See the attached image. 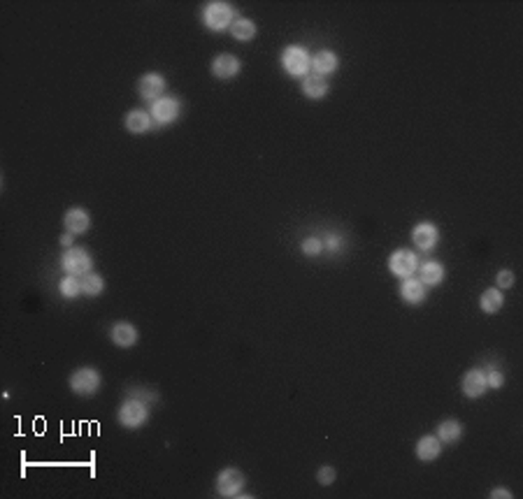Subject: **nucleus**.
<instances>
[{
	"label": "nucleus",
	"instance_id": "nucleus-1",
	"mask_svg": "<svg viewBox=\"0 0 523 499\" xmlns=\"http://www.w3.org/2000/svg\"><path fill=\"white\" fill-rule=\"evenodd\" d=\"M235 21V10H233L230 3H223V0H212L202 7V24L209 28V31H226L230 28V24Z\"/></svg>",
	"mask_w": 523,
	"mask_h": 499
},
{
	"label": "nucleus",
	"instance_id": "nucleus-2",
	"mask_svg": "<svg viewBox=\"0 0 523 499\" xmlns=\"http://www.w3.org/2000/svg\"><path fill=\"white\" fill-rule=\"evenodd\" d=\"M281 68L286 70V75L291 77H307L309 70H312V56L305 47L300 45H288L281 52Z\"/></svg>",
	"mask_w": 523,
	"mask_h": 499
},
{
	"label": "nucleus",
	"instance_id": "nucleus-3",
	"mask_svg": "<svg viewBox=\"0 0 523 499\" xmlns=\"http://www.w3.org/2000/svg\"><path fill=\"white\" fill-rule=\"evenodd\" d=\"M101 383H103V376L96 367H80V369H75L68 379V386L77 397L96 395L98 390H101Z\"/></svg>",
	"mask_w": 523,
	"mask_h": 499
},
{
	"label": "nucleus",
	"instance_id": "nucleus-4",
	"mask_svg": "<svg viewBox=\"0 0 523 499\" xmlns=\"http://www.w3.org/2000/svg\"><path fill=\"white\" fill-rule=\"evenodd\" d=\"M117 420H119V425L128 427V430H138V427H142L147 420H149V409H147V404L142 399L131 397L119 404Z\"/></svg>",
	"mask_w": 523,
	"mask_h": 499
},
{
	"label": "nucleus",
	"instance_id": "nucleus-5",
	"mask_svg": "<svg viewBox=\"0 0 523 499\" xmlns=\"http://www.w3.org/2000/svg\"><path fill=\"white\" fill-rule=\"evenodd\" d=\"M61 267L66 274H73V276H87L91 269H94V258H91V253L87 248H77V246H70L66 253L61 255Z\"/></svg>",
	"mask_w": 523,
	"mask_h": 499
},
{
	"label": "nucleus",
	"instance_id": "nucleus-6",
	"mask_svg": "<svg viewBox=\"0 0 523 499\" xmlns=\"http://www.w3.org/2000/svg\"><path fill=\"white\" fill-rule=\"evenodd\" d=\"M388 269L400 279H407V276H414L416 269H419V258L409 248H398V251L388 255Z\"/></svg>",
	"mask_w": 523,
	"mask_h": 499
},
{
	"label": "nucleus",
	"instance_id": "nucleus-7",
	"mask_svg": "<svg viewBox=\"0 0 523 499\" xmlns=\"http://www.w3.org/2000/svg\"><path fill=\"white\" fill-rule=\"evenodd\" d=\"M244 474L237 467H226L216 476V493L219 497H237L240 490L244 488Z\"/></svg>",
	"mask_w": 523,
	"mask_h": 499
},
{
	"label": "nucleus",
	"instance_id": "nucleus-8",
	"mask_svg": "<svg viewBox=\"0 0 523 499\" xmlns=\"http://www.w3.org/2000/svg\"><path fill=\"white\" fill-rule=\"evenodd\" d=\"M152 119L156 121L161 126H168V124H175L177 119H179L182 114V103L172 96H163L159 98L156 103H152Z\"/></svg>",
	"mask_w": 523,
	"mask_h": 499
},
{
	"label": "nucleus",
	"instance_id": "nucleus-9",
	"mask_svg": "<svg viewBox=\"0 0 523 499\" xmlns=\"http://www.w3.org/2000/svg\"><path fill=\"white\" fill-rule=\"evenodd\" d=\"M165 77L161 75V73H147V75H142L140 77V82H138V94H140V98L142 100H147V103H156L159 98H163V94H165Z\"/></svg>",
	"mask_w": 523,
	"mask_h": 499
},
{
	"label": "nucleus",
	"instance_id": "nucleus-10",
	"mask_svg": "<svg viewBox=\"0 0 523 499\" xmlns=\"http://www.w3.org/2000/svg\"><path fill=\"white\" fill-rule=\"evenodd\" d=\"M209 70L216 80H233V77H237L240 70H242V61H240L235 54L223 52V54H219L212 59Z\"/></svg>",
	"mask_w": 523,
	"mask_h": 499
},
{
	"label": "nucleus",
	"instance_id": "nucleus-11",
	"mask_svg": "<svg viewBox=\"0 0 523 499\" xmlns=\"http://www.w3.org/2000/svg\"><path fill=\"white\" fill-rule=\"evenodd\" d=\"M461 390H463V395L468 399L482 397L486 390H489V386H486V372H484V369H479V367L468 369V372L463 374V379H461Z\"/></svg>",
	"mask_w": 523,
	"mask_h": 499
},
{
	"label": "nucleus",
	"instance_id": "nucleus-12",
	"mask_svg": "<svg viewBox=\"0 0 523 499\" xmlns=\"http://www.w3.org/2000/svg\"><path fill=\"white\" fill-rule=\"evenodd\" d=\"M412 241L421 251H430V248H435L437 241H440V230H437V225L430 223V221H421V223L414 225Z\"/></svg>",
	"mask_w": 523,
	"mask_h": 499
},
{
	"label": "nucleus",
	"instance_id": "nucleus-13",
	"mask_svg": "<svg viewBox=\"0 0 523 499\" xmlns=\"http://www.w3.org/2000/svg\"><path fill=\"white\" fill-rule=\"evenodd\" d=\"M63 225H66V230L70 234H84L89 232L91 228V214L84 209V207H70L66 211V216H63Z\"/></svg>",
	"mask_w": 523,
	"mask_h": 499
},
{
	"label": "nucleus",
	"instance_id": "nucleus-14",
	"mask_svg": "<svg viewBox=\"0 0 523 499\" xmlns=\"http://www.w3.org/2000/svg\"><path fill=\"white\" fill-rule=\"evenodd\" d=\"M110 337L119 348H133L138 344L140 334H138V327L133 323H128V320H117V323L112 325V330H110Z\"/></svg>",
	"mask_w": 523,
	"mask_h": 499
},
{
	"label": "nucleus",
	"instance_id": "nucleus-15",
	"mask_svg": "<svg viewBox=\"0 0 523 499\" xmlns=\"http://www.w3.org/2000/svg\"><path fill=\"white\" fill-rule=\"evenodd\" d=\"M414 453L421 462H435L442 455V441L437 439L435 434H423V437L416 441Z\"/></svg>",
	"mask_w": 523,
	"mask_h": 499
},
{
	"label": "nucleus",
	"instance_id": "nucleus-16",
	"mask_svg": "<svg viewBox=\"0 0 523 499\" xmlns=\"http://www.w3.org/2000/svg\"><path fill=\"white\" fill-rule=\"evenodd\" d=\"M337 68H340V59H337V54L330 52V49H321V52H316L312 56V73L314 75L328 77V75H333Z\"/></svg>",
	"mask_w": 523,
	"mask_h": 499
},
{
	"label": "nucleus",
	"instance_id": "nucleus-17",
	"mask_svg": "<svg viewBox=\"0 0 523 499\" xmlns=\"http://www.w3.org/2000/svg\"><path fill=\"white\" fill-rule=\"evenodd\" d=\"M428 295V288L423 286L421 279H416V276H407V279H402L400 283V297L405 299L407 304H421L423 299Z\"/></svg>",
	"mask_w": 523,
	"mask_h": 499
},
{
	"label": "nucleus",
	"instance_id": "nucleus-18",
	"mask_svg": "<svg viewBox=\"0 0 523 499\" xmlns=\"http://www.w3.org/2000/svg\"><path fill=\"white\" fill-rule=\"evenodd\" d=\"M152 124H154L152 114L145 112V110H131V112L124 117L126 131L133 133V135H145V133H149V131H152Z\"/></svg>",
	"mask_w": 523,
	"mask_h": 499
},
{
	"label": "nucleus",
	"instance_id": "nucleus-19",
	"mask_svg": "<svg viewBox=\"0 0 523 499\" xmlns=\"http://www.w3.org/2000/svg\"><path fill=\"white\" fill-rule=\"evenodd\" d=\"M300 89H302V94H305L309 100H321V98H326V96H328L330 84H328L326 77H319V75L309 73L307 77H302Z\"/></svg>",
	"mask_w": 523,
	"mask_h": 499
},
{
	"label": "nucleus",
	"instance_id": "nucleus-20",
	"mask_svg": "<svg viewBox=\"0 0 523 499\" xmlns=\"http://www.w3.org/2000/svg\"><path fill=\"white\" fill-rule=\"evenodd\" d=\"M419 279L426 288H433V286H440V283L444 281V265L437 260H428L423 262V265H419Z\"/></svg>",
	"mask_w": 523,
	"mask_h": 499
},
{
	"label": "nucleus",
	"instance_id": "nucleus-21",
	"mask_svg": "<svg viewBox=\"0 0 523 499\" xmlns=\"http://www.w3.org/2000/svg\"><path fill=\"white\" fill-rule=\"evenodd\" d=\"M435 437L440 439L442 444H456V441L463 437V423H461V420H456V418L442 420V423L437 425Z\"/></svg>",
	"mask_w": 523,
	"mask_h": 499
},
{
	"label": "nucleus",
	"instance_id": "nucleus-22",
	"mask_svg": "<svg viewBox=\"0 0 523 499\" xmlns=\"http://www.w3.org/2000/svg\"><path fill=\"white\" fill-rule=\"evenodd\" d=\"M228 33H230L237 42H249V40L256 38L258 28H256V24H253L251 19L235 17V21H233L230 28H228Z\"/></svg>",
	"mask_w": 523,
	"mask_h": 499
},
{
	"label": "nucleus",
	"instance_id": "nucleus-23",
	"mask_svg": "<svg viewBox=\"0 0 523 499\" xmlns=\"http://www.w3.org/2000/svg\"><path fill=\"white\" fill-rule=\"evenodd\" d=\"M503 304H505V295H503V290H498V288H486L482 297H479V309L484 313H498L503 309Z\"/></svg>",
	"mask_w": 523,
	"mask_h": 499
},
{
	"label": "nucleus",
	"instance_id": "nucleus-24",
	"mask_svg": "<svg viewBox=\"0 0 523 499\" xmlns=\"http://www.w3.org/2000/svg\"><path fill=\"white\" fill-rule=\"evenodd\" d=\"M103 290H105V279H103V274L89 272L87 276H82V295L98 297V295H103Z\"/></svg>",
	"mask_w": 523,
	"mask_h": 499
},
{
	"label": "nucleus",
	"instance_id": "nucleus-25",
	"mask_svg": "<svg viewBox=\"0 0 523 499\" xmlns=\"http://www.w3.org/2000/svg\"><path fill=\"white\" fill-rule=\"evenodd\" d=\"M59 293L66 297V299H73L77 295H82V279H80V276L66 274L59 281Z\"/></svg>",
	"mask_w": 523,
	"mask_h": 499
},
{
	"label": "nucleus",
	"instance_id": "nucleus-26",
	"mask_svg": "<svg viewBox=\"0 0 523 499\" xmlns=\"http://www.w3.org/2000/svg\"><path fill=\"white\" fill-rule=\"evenodd\" d=\"M300 251L302 255H307V258H316V255L323 253V239L319 237H305L300 244Z\"/></svg>",
	"mask_w": 523,
	"mask_h": 499
},
{
	"label": "nucleus",
	"instance_id": "nucleus-27",
	"mask_svg": "<svg viewBox=\"0 0 523 499\" xmlns=\"http://www.w3.org/2000/svg\"><path fill=\"white\" fill-rule=\"evenodd\" d=\"M316 481H319L321 486H333V483L337 481V469L330 467V465L319 467V472H316Z\"/></svg>",
	"mask_w": 523,
	"mask_h": 499
},
{
	"label": "nucleus",
	"instance_id": "nucleus-28",
	"mask_svg": "<svg viewBox=\"0 0 523 499\" xmlns=\"http://www.w3.org/2000/svg\"><path fill=\"white\" fill-rule=\"evenodd\" d=\"M514 281H517V276H514L512 269H500L498 276H496V288L498 290H507L514 286Z\"/></svg>",
	"mask_w": 523,
	"mask_h": 499
},
{
	"label": "nucleus",
	"instance_id": "nucleus-29",
	"mask_svg": "<svg viewBox=\"0 0 523 499\" xmlns=\"http://www.w3.org/2000/svg\"><path fill=\"white\" fill-rule=\"evenodd\" d=\"M486 386L493 388V390L503 388V386H505V376H503V372H500V369H489V372H486Z\"/></svg>",
	"mask_w": 523,
	"mask_h": 499
},
{
	"label": "nucleus",
	"instance_id": "nucleus-30",
	"mask_svg": "<svg viewBox=\"0 0 523 499\" xmlns=\"http://www.w3.org/2000/svg\"><path fill=\"white\" fill-rule=\"evenodd\" d=\"M340 246H342V237H340V234H335V232H330L328 237L323 239V248H326V251H333L335 253Z\"/></svg>",
	"mask_w": 523,
	"mask_h": 499
},
{
	"label": "nucleus",
	"instance_id": "nucleus-31",
	"mask_svg": "<svg viewBox=\"0 0 523 499\" xmlns=\"http://www.w3.org/2000/svg\"><path fill=\"white\" fill-rule=\"evenodd\" d=\"M512 499L514 495L510 493V490H507V488H496V490H493V493H491V499Z\"/></svg>",
	"mask_w": 523,
	"mask_h": 499
},
{
	"label": "nucleus",
	"instance_id": "nucleus-32",
	"mask_svg": "<svg viewBox=\"0 0 523 499\" xmlns=\"http://www.w3.org/2000/svg\"><path fill=\"white\" fill-rule=\"evenodd\" d=\"M73 239H75V234L66 232V234L61 237V246H68V248H70V244H73Z\"/></svg>",
	"mask_w": 523,
	"mask_h": 499
}]
</instances>
